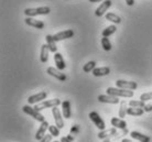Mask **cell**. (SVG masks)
<instances>
[{"mask_svg": "<svg viewBox=\"0 0 152 142\" xmlns=\"http://www.w3.org/2000/svg\"><path fill=\"white\" fill-rule=\"evenodd\" d=\"M50 52H51V51H50V47L48 44H43V45L41 46V55H40V60H41L42 63H46V62H48Z\"/></svg>", "mask_w": 152, "mask_h": 142, "instance_id": "21", "label": "cell"}, {"mask_svg": "<svg viewBox=\"0 0 152 142\" xmlns=\"http://www.w3.org/2000/svg\"><path fill=\"white\" fill-rule=\"evenodd\" d=\"M89 119L94 122V125H95L96 127L98 128L100 131H103V130H105V129H106L105 121L102 119V117L98 115V112H96V111L89 112Z\"/></svg>", "mask_w": 152, "mask_h": 142, "instance_id": "5", "label": "cell"}, {"mask_svg": "<svg viewBox=\"0 0 152 142\" xmlns=\"http://www.w3.org/2000/svg\"><path fill=\"white\" fill-rule=\"evenodd\" d=\"M77 131H78V127H77V126H75L74 128H72V129H71V135H72V133H74V132H77Z\"/></svg>", "mask_w": 152, "mask_h": 142, "instance_id": "36", "label": "cell"}, {"mask_svg": "<svg viewBox=\"0 0 152 142\" xmlns=\"http://www.w3.org/2000/svg\"><path fill=\"white\" fill-rule=\"evenodd\" d=\"M125 1L128 6H133V4H134V0H125Z\"/></svg>", "mask_w": 152, "mask_h": 142, "instance_id": "35", "label": "cell"}, {"mask_svg": "<svg viewBox=\"0 0 152 142\" xmlns=\"http://www.w3.org/2000/svg\"><path fill=\"white\" fill-rule=\"evenodd\" d=\"M143 112H145V109H143V108L130 107V108H128V110H127V114L129 116H141V115H143Z\"/></svg>", "mask_w": 152, "mask_h": 142, "instance_id": "24", "label": "cell"}, {"mask_svg": "<svg viewBox=\"0 0 152 142\" xmlns=\"http://www.w3.org/2000/svg\"><path fill=\"white\" fill-rule=\"evenodd\" d=\"M110 73V68L107 67V66H103V67H96L94 71H93V75L96 77H102V76H106Z\"/></svg>", "mask_w": 152, "mask_h": 142, "instance_id": "20", "label": "cell"}, {"mask_svg": "<svg viewBox=\"0 0 152 142\" xmlns=\"http://www.w3.org/2000/svg\"><path fill=\"white\" fill-rule=\"evenodd\" d=\"M50 128V123L48 122V121H43V122H41V126L39 127L38 131H37V135H35V139L37 140H39V141H41L42 139L45 137L46 135V131L49 130Z\"/></svg>", "mask_w": 152, "mask_h": 142, "instance_id": "9", "label": "cell"}, {"mask_svg": "<svg viewBox=\"0 0 152 142\" xmlns=\"http://www.w3.org/2000/svg\"><path fill=\"white\" fill-rule=\"evenodd\" d=\"M67 138H69V140H71V141H73V137H72V135H69V137H67Z\"/></svg>", "mask_w": 152, "mask_h": 142, "instance_id": "39", "label": "cell"}, {"mask_svg": "<svg viewBox=\"0 0 152 142\" xmlns=\"http://www.w3.org/2000/svg\"><path fill=\"white\" fill-rule=\"evenodd\" d=\"M106 19L108 20V21H110V22L116 23V24H118V23L121 22V18H120L119 15H116V13H113V12H109V13H107V15H106Z\"/></svg>", "mask_w": 152, "mask_h": 142, "instance_id": "25", "label": "cell"}, {"mask_svg": "<svg viewBox=\"0 0 152 142\" xmlns=\"http://www.w3.org/2000/svg\"><path fill=\"white\" fill-rule=\"evenodd\" d=\"M46 73L51 75V76L55 77L56 79L61 82H65L66 81V75L64 73H62V71H60L58 68H54V67H49L46 69Z\"/></svg>", "mask_w": 152, "mask_h": 142, "instance_id": "11", "label": "cell"}, {"mask_svg": "<svg viewBox=\"0 0 152 142\" xmlns=\"http://www.w3.org/2000/svg\"><path fill=\"white\" fill-rule=\"evenodd\" d=\"M60 141H61V142H72L69 138H67V137H62Z\"/></svg>", "mask_w": 152, "mask_h": 142, "instance_id": "34", "label": "cell"}, {"mask_svg": "<svg viewBox=\"0 0 152 142\" xmlns=\"http://www.w3.org/2000/svg\"><path fill=\"white\" fill-rule=\"evenodd\" d=\"M60 105H62L61 100L58 99V98H54V99L45 100V101H42L40 104H37L34 108L38 111H41L43 109H46V108H54V107L60 106Z\"/></svg>", "mask_w": 152, "mask_h": 142, "instance_id": "4", "label": "cell"}, {"mask_svg": "<svg viewBox=\"0 0 152 142\" xmlns=\"http://www.w3.org/2000/svg\"><path fill=\"white\" fill-rule=\"evenodd\" d=\"M127 110H128V108H127V103H126L125 100L120 101V108H119V112H118L119 118L124 119V118L126 117V115H128V114H127Z\"/></svg>", "mask_w": 152, "mask_h": 142, "instance_id": "23", "label": "cell"}, {"mask_svg": "<svg viewBox=\"0 0 152 142\" xmlns=\"http://www.w3.org/2000/svg\"><path fill=\"white\" fill-rule=\"evenodd\" d=\"M99 1H102V0H89V2H99Z\"/></svg>", "mask_w": 152, "mask_h": 142, "instance_id": "38", "label": "cell"}, {"mask_svg": "<svg viewBox=\"0 0 152 142\" xmlns=\"http://www.w3.org/2000/svg\"><path fill=\"white\" fill-rule=\"evenodd\" d=\"M24 22L27 23L28 25L33 27V28H37V29H39V30L44 29V27H45V23L43 22V21L37 20V19H34V18H32V17H27V18H26V20H24Z\"/></svg>", "mask_w": 152, "mask_h": 142, "instance_id": "12", "label": "cell"}, {"mask_svg": "<svg viewBox=\"0 0 152 142\" xmlns=\"http://www.w3.org/2000/svg\"><path fill=\"white\" fill-rule=\"evenodd\" d=\"M116 86L118 88H124V89H129V90H134L138 87L136 82H128L124 81V79H119L116 82Z\"/></svg>", "mask_w": 152, "mask_h": 142, "instance_id": "8", "label": "cell"}, {"mask_svg": "<svg viewBox=\"0 0 152 142\" xmlns=\"http://www.w3.org/2000/svg\"><path fill=\"white\" fill-rule=\"evenodd\" d=\"M52 115H53L54 121H55V126L60 128V129H63L64 128V120H63V117H62L61 110L57 107L52 108Z\"/></svg>", "mask_w": 152, "mask_h": 142, "instance_id": "6", "label": "cell"}, {"mask_svg": "<svg viewBox=\"0 0 152 142\" xmlns=\"http://www.w3.org/2000/svg\"><path fill=\"white\" fill-rule=\"evenodd\" d=\"M118 131L116 128H110V129H105V130L100 131L98 133V139H100V140H105V139L107 138H110V137H113V135H117Z\"/></svg>", "mask_w": 152, "mask_h": 142, "instance_id": "16", "label": "cell"}, {"mask_svg": "<svg viewBox=\"0 0 152 142\" xmlns=\"http://www.w3.org/2000/svg\"><path fill=\"white\" fill-rule=\"evenodd\" d=\"M140 100L142 101H147V100H152V92H145L140 96Z\"/></svg>", "mask_w": 152, "mask_h": 142, "instance_id": "31", "label": "cell"}, {"mask_svg": "<svg viewBox=\"0 0 152 142\" xmlns=\"http://www.w3.org/2000/svg\"><path fill=\"white\" fill-rule=\"evenodd\" d=\"M98 101L104 103V104H118L120 103L119 98L116 96H111V95H99L98 96Z\"/></svg>", "mask_w": 152, "mask_h": 142, "instance_id": "13", "label": "cell"}, {"mask_svg": "<svg viewBox=\"0 0 152 142\" xmlns=\"http://www.w3.org/2000/svg\"><path fill=\"white\" fill-rule=\"evenodd\" d=\"M45 39H46V44H48V45H49V47H50V51H51V52H53V53H56V52H57V46H56V42L54 41L53 35L48 34L45 36Z\"/></svg>", "mask_w": 152, "mask_h": 142, "instance_id": "22", "label": "cell"}, {"mask_svg": "<svg viewBox=\"0 0 152 142\" xmlns=\"http://www.w3.org/2000/svg\"><path fill=\"white\" fill-rule=\"evenodd\" d=\"M107 94L111 95V96L116 97H130L133 96V90H129V89H124V88H116V87H108L107 88Z\"/></svg>", "mask_w": 152, "mask_h": 142, "instance_id": "1", "label": "cell"}, {"mask_svg": "<svg viewBox=\"0 0 152 142\" xmlns=\"http://www.w3.org/2000/svg\"><path fill=\"white\" fill-rule=\"evenodd\" d=\"M110 122L111 126H114V128H116V129H121V130L127 129V122L124 119H121V118L114 117V118H111Z\"/></svg>", "mask_w": 152, "mask_h": 142, "instance_id": "18", "label": "cell"}, {"mask_svg": "<svg viewBox=\"0 0 152 142\" xmlns=\"http://www.w3.org/2000/svg\"><path fill=\"white\" fill-rule=\"evenodd\" d=\"M102 46L105 51H110L111 50V43L108 40V38H103L102 39Z\"/></svg>", "mask_w": 152, "mask_h": 142, "instance_id": "29", "label": "cell"}, {"mask_svg": "<svg viewBox=\"0 0 152 142\" xmlns=\"http://www.w3.org/2000/svg\"><path fill=\"white\" fill-rule=\"evenodd\" d=\"M121 142H134V141H132V140H130V139H122L121 140Z\"/></svg>", "mask_w": 152, "mask_h": 142, "instance_id": "37", "label": "cell"}, {"mask_svg": "<svg viewBox=\"0 0 152 142\" xmlns=\"http://www.w3.org/2000/svg\"><path fill=\"white\" fill-rule=\"evenodd\" d=\"M54 62H55V64H56V68H58L60 71H63V69L66 67V64H65V61L64 58H63V55L61 53H56L54 54Z\"/></svg>", "mask_w": 152, "mask_h": 142, "instance_id": "17", "label": "cell"}, {"mask_svg": "<svg viewBox=\"0 0 152 142\" xmlns=\"http://www.w3.org/2000/svg\"><path fill=\"white\" fill-rule=\"evenodd\" d=\"M46 97H48V92H40L38 94H35V95H32L28 98V104L29 105H37V104H40L42 103V100L45 99Z\"/></svg>", "mask_w": 152, "mask_h": 142, "instance_id": "7", "label": "cell"}, {"mask_svg": "<svg viewBox=\"0 0 152 142\" xmlns=\"http://www.w3.org/2000/svg\"><path fill=\"white\" fill-rule=\"evenodd\" d=\"M73 36H74V31L73 30H65L53 35L55 42L63 41V40H67V39H71V38H73Z\"/></svg>", "mask_w": 152, "mask_h": 142, "instance_id": "10", "label": "cell"}, {"mask_svg": "<svg viewBox=\"0 0 152 142\" xmlns=\"http://www.w3.org/2000/svg\"><path fill=\"white\" fill-rule=\"evenodd\" d=\"M54 142H61V141H54Z\"/></svg>", "mask_w": 152, "mask_h": 142, "instance_id": "40", "label": "cell"}, {"mask_svg": "<svg viewBox=\"0 0 152 142\" xmlns=\"http://www.w3.org/2000/svg\"><path fill=\"white\" fill-rule=\"evenodd\" d=\"M130 137L136 140L138 142H150L151 141V138L149 135H145L143 133H141L139 131H131L130 132Z\"/></svg>", "mask_w": 152, "mask_h": 142, "instance_id": "15", "label": "cell"}, {"mask_svg": "<svg viewBox=\"0 0 152 142\" xmlns=\"http://www.w3.org/2000/svg\"><path fill=\"white\" fill-rule=\"evenodd\" d=\"M62 112H63V117L65 119H69L72 116V111H71V103L69 100H64L62 103Z\"/></svg>", "mask_w": 152, "mask_h": 142, "instance_id": "19", "label": "cell"}, {"mask_svg": "<svg viewBox=\"0 0 152 142\" xmlns=\"http://www.w3.org/2000/svg\"><path fill=\"white\" fill-rule=\"evenodd\" d=\"M143 109H145V111H147V112L152 111V103H150V104H147V105H145V107L143 108Z\"/></svg>", "mask_w": 152, "mask_h": 142, "instance_id": "33", "label": "cell"}, {"mask_svg": "<svg viewBox=\"0 0 152 142\" xmlns=\"http://www.w3.org/2000/svg\"><path fill=\"white\" fill-rule=\"evenodd\" d=\"M96 68V62L95 61H89L87 62L85 65L83 66V71L85 73H89V72H93L94 69Z\"/></svg>", "mask_w": 152, "mask_h": 142, "instance_id": "27", "label": "cell"}, {"mask_svg": "<svg viewBox=\"0 0 152 142\" xmlns=\"http://www.w3.org/2000/svg\"><path fill=\"white\" fill-rule=\"evenodd\" d=\"M49 131L50 135H52L53 137H58L60 135V128L57 126H50Z\"/></svg>", "mask_w": 152, "mask_h": 142, "instance_id": "30", "label": "cell"}, {"mask_svg": "<svg viewBox=\"0 0 152 142\" xmlns=\"http://www.w3.org/2000/svg\"><path fill=\"white\" fill-rule=\"evenodd\" d=\"M111 6V0H105L104 2H102L100 4V6H99L97 9H96L95 11V15H97V17H103L105 13H106V11L109 9V7Z\"/></svg>", "mask_w": 152, "mask_h": 142, "instance_id": "14", "label": "cell"}, {"mask_svg": "<svg viewBox=\"0 0 152 142\" xmlns=\"http://www.w3.org/2000/svg\"><path fill=\"white\" fill-rule=\"evenodd\" d=\"M116 30H117V28H116V25H114V24H111V25H109V27H107L106 29L103 31V38H108V36H110L111 34H114L115 32H116Z\"/></svg>", "mask_w": 152, "mask_h": 142, "instance_id": "26", "label": "cell"}, {"mask_svg": "<svg viewBox=\"0 0 152 142\" xmlns=\"http://www.w3.org/2000/svg\"><path fill=\"white\" fill-rule=\"evenodd\" d=\"M22 110H23V112H24V114L29 115L30 117H32L33 119H35L37 121H39V122H43V121H45L44 116L42 115L40 111H38L35 108L31 107L30 105H26V106H23Z\"/></svg>", "mask_w": 152, "mask_h": 142, "instance_id": "2", "label": "cell"}, {"mask_svg": "<svg viewBox=\"0 0 152 142\" xmlns=\"http://www.w3.org/2000/svg\"><path fill=\"white\" fill-rule=\"evenodd\" d=\"M145 101H142V100H130L129 101V106L133 108H145Z\"/></svg>", "mask_w": 152, "mask_h": 142, "instance_id": "28", "label": "cell"}, {"mask_svg": "<svg viewBox=\"0 0 152 142\" xmlns=\"http://www.w3.org/2000/svg\"><path fill=\"white\" fill-rule=\"evenodd\" d=\"M51 9L49 7H40V8H27L24 10V15L27 17H35V15H49Z\"/></svg>", "mask_w": 152, "mask_h": 142, "instance_id": "3", "label": "cell"}, {"mask_svg": "<svg viewBox=\"0 0 152 142\" xmlns=\"http://www.w3.org/2000/svg\"><path fill=\"white\" fill-rule=\"evenodd\" d=\"M52 138H53L52 135H45V137L42 139L40 142H52Z\"/></svg>", "mask_w": 152, "mask_h": 142, "instance_id": "32", "label": "cell"}]
</instances>
